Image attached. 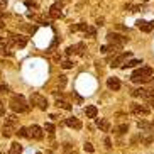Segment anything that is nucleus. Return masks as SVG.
Returning <instances> with one entry per match:
<instances>
[{"instance_id":"1","label":"nucleus","mask_w":154,"mask_h":154,"mask_svg":"<svg viewBox=\"0 0 154 154\" xmlns=\"http://www.w3.org/2000/svg\"><path fill=\"white\" fill-rule=\"evenodd\" d=\"M151 78H152V68H149V66H140L139 69H136V71L132 73L131 80L134 83H146V82H149Z\"/></svg>"},{"instance_id":"2","label":"nucleus","mask_w":154,"mask_h":154,"mask_svg":"<svg viewBox=\"0 0 154 154\" xmlns=\"http://www.w3.org/2000/svg\"><path fill=\"white\" fill-rule=\"evenodd\" d=\"M9 105H10V109L17 113H24V112L29 110V105H27V102H26V98H24L22 95H14L10 98Z\"/></svg>"},{"instance_id":"3","label":"nucleus","mask_w":154,"mask_h":154,"mask_svg":"<svg viewBox=\"0 0 154 154\" xmlns=\"http://www.w3.org/2000/svg\"><path fill=\"white\" fill-rule=\"evenodd\" d=\"M107 39H109L110 46L117 48V49H122V46L125 44L127 41H129L125 36H122V34H117V32H109V34H107Z\"/></svg>"},{"instance_id":"4","label":"nucleus","mask_w":154,"mask_h":154,"mask_svg":"<svg viewBox=\"0 0 154 154\" xmlns=\"http://www.w3.org/2000/svg\"><path fill=\"white\" fill-rule=\"evenodd\" d=\"M31 103H32V105H37V109H41V110H46V109H48V100H46V97L39 95V93H34V95H31Z\"/></svg>"},{"instance_id":"5","label":"nucleus","mask_w":154,"mask_h":154,"mask_svg":"<svg viewBox=\"0 0 154 154\" xmlns=\"http://www.w3.org/2000/svg\"><path fill=\"white\" fill-rule=\"evenodd\" d=\"M129 58H132V54L131 53H122V54H119V56H115L113 58V61H112V66L113 68H119V66H125L127 64V59Z\"/></svg>"},{"instance_id":"6","label":"nucleus","mask_w":154,"mask_h":154,"mask_svg":"<svg viewBox=\"0 0 154 154\" xmlns=\"http://www.w3.org/2000/svg\"><path fill=\"white\" fill-rule=\"evenodd\" d=\"M131 110H132V113H136V115H149V113H151L149 107L140 105V103H132L131 105Z\"/></svg>"},{"instance_id":"7","label":"nucleus","mask_w":154,"mask_h":154,"mask_svg":"<svg viewBox=\"0 0 154 154\" xmlns=\"http://www.w3.org/2000/svg\"><path fill=\"white\" fill-rule=\"evenodd\" d=\"M132 97H136V98H144V100H152V91L146 90V88H137V90L132 91Z\"/></svg>"},{"instance_id":"8","label":"nucleus","mask_w":154,"mask_h":154,"mask_svg":"<svg viewBox=\"0 0 154 154\" xmlns=\"http://www.w3.org/2000/svg\"><path fill=\"white\" fill-rule=\"evenodd\" d=\"M136 26H137V29H140V31H144V32H151L154 29V20L152 22H147V20H137L136 22Z\"/></svg>"},{"instance_id":"9","label":"nucleus","mask_w":154,"mask_h":154,"mask_svg":"<svg viewBox=\"0 0 154 154\" xmlns=\"http://www.w3.org/2000/svg\"><path fill=\"white\" fill-rule=\"evenodd\" d=\"M66 125L75 129V131H80V129H82V120L76 119V117H68L66 119Z\"/></svg>"},{"instance_id":"10","label":"nucleus","mask_w":154,"mask_h":154,"mask_svg":"<svg viewBox=\"0 0 154 154\" xmlns=\"http://www.w3.org/2000/svg\"><path fill=\"white\" fill-rule=\"evenodd\" d=\"M10 39L14 41V46H17V48H24V46L27 44V37L26 36H10Z\"/></svg>"},{"instance_id":"11","label":"nucleus","mask_w":154,"mask_h":154,"mask_svg":"<svg viewBox=\"0 0 154 154\" xmlns=\"http://www.w3.org/2000/svg\"><path fill=\"white\" fill-rule=\"evenodd\" d=\"M49 17L51 19H58L61 17V4H54V5H51V9H49Z\"/></svg>"},{"instance_id":"12","label":"nucleus","mask_w":154,"mask_h":154,"mask_svg":"<svg viewBox=\"0 0 154 154\" xmlns=\"http://www.w3.org/2000/svg\"><path fill=\"white\" fill-rule=\"evenodd\" d=\"M107 86H109L110 90H113V91L120 90V80H119V78H115V76L109 78V80H107Z\"/></svg>"},{"instance_id":"13","label":"nucleus","mask_w":154,"mask_h":154,"mask_svg":"<svg viewBox=\"0 0 154 154\" xmlns=\"http://www.w3.org/2000/svg\"><path fill=\"white\" fill-rule=\"evenodd\" d=\"M29 136L34 137V139H42V129L39 125H32L29 129Z\"/></svg>"},{"instance_id":"14","label":"nucleus","mask_w":154,"mask_h":154,"mask_svg":"<svg viewBox=\"0 0 154 154\" xmlns=\"http://www.w3.org/2000/svg\"><path fill=\"white\" fill-rule=\"evenodd\" d=\"M97 127H98L100 131L109 132L110 131V122L107 120V119H97Z\"/></svg>"},{"instance_id":"15","label":"nucleus","mask_w":154,"mask_h":154,"mask_svg":"<svg viewBox=\"0 0 154 154\" xmlns=\"http://www.w3.org/2000/svg\"><path fill=\"white\" fill-rule=\"evenodd\" d=\"M85 113H86V117H88V119H95L97 113H98V109H97L95 105H86Z\"/></svg>"},{"instance_id":"16","label":"nucleus","mask_w":154,"mask_h":154,"mask_svg":"<svg viewBox=\"0 0 154 154\" xmlns=\"http://www.w3.org/2000/svg\"><path fill=\"white\" fill-rule=\"evenodd\" d=\"M2 134H4V137H10L12 134H14V124H10V122H5L4 129H2Z\"/></svg>"},{"instance_id":"17","label":"nucleus","mask_w":154,"mask_h":154,"mask_svg":"<svg viewBox=\"0 0 154 154\" xmlns=\"http://www.w3.org/2000/svg\"><path fill=\"white\" fill-rule=\"evenodd\" d=\"M9 154H22V146L19 144V142H14V144L10 146Z\"/></svg>"},{"instance_id":"18","label":"nucleus","mask_w":154,"mask_h":154,"mask_svg":"<svg viewBox=\"0 0 154 154\" xmlns=\"http://www.w3.org/2000/svg\"><path fill=\"white\" fill-rule=\"evenodd\" d=\"M139 64H142V61H140V59H131V61H129L124 68H136V66H139Z\"/></svg>"},{"instance_id":"19","label":"nucleus","mask_w":154,"mask_h":154,"mask_svg":"<svg viewBox=\"0 0 154 154\" xmlns=\"http://www.w3.org/2000/svg\"><path fill=\"white\" fill-rule=\"evenodd\" d=\"M56 105L61 107V109H64V110H71V105L68 102H64V100H56Z\"/></svg>"},{"instance_id":"20","label":"nucleus","mask_w":154,"mask_h":154,"mask_svg":"<svg viewBox=\"0 0 154 154\" xmlns=\"http://www.w3.org/2000/svg\"><path fill=\"white\" fill-rule=\"evenodd\" d=\"M75 49H76L78 54H85V51H86V46L83 44V42H78L76 46H75Z\"/></svg>"},{"instance_id":"21","label":"nucleus","mask_w":154,"mask_h":154,"mask_svg":"<svg viewBox=\"0 0 154 154\" xmlns=\"http://www.w3.org/2000/svg\"><path fill=\"white\" fill-rule=\"evenodd\" d=\"M17 134H19V137H31L29 136V129H26V127H19Z\"/></svg>"},{"instance_id":"22","label":"nucleus","mask_w":154,"mask_h":154,"mask_svg":"<svg viewBox=\"0 0 154 154\" xmlns=\"http://www.w3.org/2000/svg\"><path fill=\"white\" fill-rule=\"evenodd\" d=\"M115 131H117V134H120V136H122V134H125V132L129 131V125H127V124H122V125H119Z\"/></svg>"},{"instance_id":"23","label":"nucleus","mask_w":154,"mask_h":154,"mask_svg":"<svg viewBox=\"0 0 154 154\" xmlns=\"http://www.w3.org/2000/svg\"><path fill=\"white\" fill-rule=\"evenodd\" d=\"M44 131L48 132V134H51V136H53V134H54V125H53V124H46Z\"/></svg>"},{"instance_id":"24","label":"nucleus","mask_w":154,"mask_h":154,"mask_svg":"<svg viewBox=\"0 0 154 154\" xmlns=\"http://www.w3.org/2000/svg\"><path fill=\"white\" fill-rule=\"evenodd\" d=\"M64 152L66 154H75V147H71V144H64Z\"/></svg>"},{"instance_id":"25","label":"nucleus","mask_w":154,"mask_h":154,"mask_svg":"<svg viewBox=\"0 0 154 154\" xmlns=\"http://www.w3.org/2000/svg\"><path fill=\"white\" fill-rule=\"evenodd\" d=\"M61 66H63L64 69H71L75 64H73V61H63V63H61Z\"/></svg>"},{"instance_id":"26","label":"nucleus","mask_w":154,"mask_h":154,"mask_svg":"<svg viewBox=\"0 0 154 154\" xmlns=\"http://www.w3.org/2000/svg\"><path fill=\"white\" fill-rule=\"evenodd\" d=\"M76 27H78V31H83V32H85V34H86V31H88V27H90V26H88V24H78V26H76Z\"/></svg>"},{"instance_id":"27","label":"nucleus","mask_w":154,"mask_h":154,"mask_svg":"<svg viewBox=\"0 0 154 154\" xmlns=\"http://www.w3.org/2000/svg\"><path fill=\"white\" fill-rule=\"evenodd\" d=\"M83 149H85L86 152H93V151H95V149H93V146H91L90 142H85V146H83Z\"/></svg>"},{"instance_id":"28","label":"nucleus","mask_w":154,"mask_h":154,"mask_svg":"<svg viewBox=\"0 0 154 154\" xmlns=\"http://www.w3.org/2000/svg\"><path fill=\"white\" fill-rule=\"evenodd\" d=\"M26 7H29V9H37V4L36 2H31V0H26Z\"/></svg>"},{"instance_id":"29","label":"nucleus","mask_w":154,"mask_h":154,"mask_svg":"<svg viewBox=\"0 0 154 154\" xmlns=\"http://www.w3.org/2000/svg\"><path fill=\"white\" fill-rule=\"evenodd\" d=\"M95 34H97L95 27H88V31H86V36H95Z\"/></svg>"},{"instance_id":"30","label":"nucleus","mask_w":154,"mask_h":154,"mask_svg":"<svg viewBox=\"0 0 154 154\" xmlns=\"http://www.w3.org/2000/svg\"><path fill=\"white\" fill-rule=\"evenodd\" d=\"M59 85H61V88L66 85V76H64V75H61V76H59Z\"/></svg>"},{"instance_id":"31","label":"nucleus","mask_w":154,"mask_h":154,"mask_svg":"<svg viewBox=\"0 0 154 154\" xmlns=\"http://www.w3.org/2000/svg\"><path fill=\"white\" fill-rule=\"evenodd\" d=\"M5 91H9V86L4 85V83H0V93H5Z\"/></svg>"},{"instance_id":"32","label":"nucleus","mask_w":154,"mask_h":154,"mask_svg":"<svg viewBox=\"0 0 154 154\" xmlns=\"http://www.w3.org/2000/svg\"><path fill=\"white\" fill-rule=\"evenodd\" d=\"M7 9V0H0V10Z\"/></svg>"},{"instance_id":"33","label":"nucleus","mask_w":154,"mask_h":154,"mask_svg":"<svg viewBox=\"0 0 154 154\" xmlns=\"http://www.w3.org/2000/svg\"><path fill=\"white\" fill-rule=\"evenodd\" d=\"M103 142H105V146H107L109 149L112 147V140H110V137H105V140H103Z\"/></svg>"},{"instance_id":"34","label":"nucleus","mask_w":154,"mask_h":154,"mask_svg":"<svg viewBox=\"0 0 154 154\" xmlns=\"http://www.w3.org/2000/svg\"><path fill=\"white\" fill-rule=\"evenodd\" d=\"M66 53H68V54H73V53H76V49H75V46H69L68 49H66Z\"/></svg>"},{"instance_id":"35","label":"nucleus","mask_w":154,"mask_h":154,"mask_svg":"<svg viewBox=\"0 0 154 154\" xmlns=\"http://www.w3.org/2000/svg\"><path fill=\"white\" fill-rule=\"evenodd\" d=\"M4 113H5V105L2 103V102H0V117H2Z\"/></svg>"},{"instance_id":"36","label":"nucleus","mask_w":154,"mask_h":154,"mask_svg":"<svg viewBox=\"0 0 154 154\" xmlns=\"http://www.w3.org/2000/svg\"><path fill=\"white\" fill-rule=\"evenodd\" d=\"M0 27H4V14L0 12Z\"/></svg>"},{"instance_id":"37","label":"nucleus","mask_w":154,"mask_h":154,"mask_svg":"<svg viewBox=\"0 0 154 154\" xmlns=\"http://www.w3.org/2000/svg\"><path fill=\"white\" fill-rule=\"evenodd\" d=\"M151 105H152V107H154V98H152V100H151Z\"/></svg>"},{"instance_id":"38","label":"nucleus","mask_w":154,"mask_h":154,"mask_svg":"<svg viewBox=\"0 0 154 154\" xmlns=\"http://www.w3.org/2000/svg\"><path fill=\"white\" fill-rule=\"evenodd\" d=\"M142 2H149V0H142Z\"/></svg>"},{"instance_id":"39","label":"nucleus","mask_w":154,"mask_h":154,"mask_svg":"<svg viewBox=\"0 0 154 154\" xmlns=\"http://www.w3.org/2000/svg\"><path fill=\"white\" fill-rule=\"evenodd\" d=\"M152 125H154V119H152Z\"/></svg>"},{"instance_id":"40","label":"nucleus","mask_w":154,"mask_h":154,"mask_svg":"<svg viewBox=\"0 0 154 154\" xmlns=\"http://www.w3.org/2000/svg\"><path fill=\"white\" fill-rule=\"evenodd\" d=\"M37 154H41V152H37Z\"/></svg>"},{"instance_id":"41","label":"nucleus","mask_w":154,"mask_h":154,"mask_svg":"<svg viewBox=\"0 0 154 154\" xmlns=\"http://www.w3.org/2000/svg\"><path fill=\"white\" fill-rule=\"evenodd\" d=\"M152 85H154V83H152Z\"/></svg>"}]
</instances>
